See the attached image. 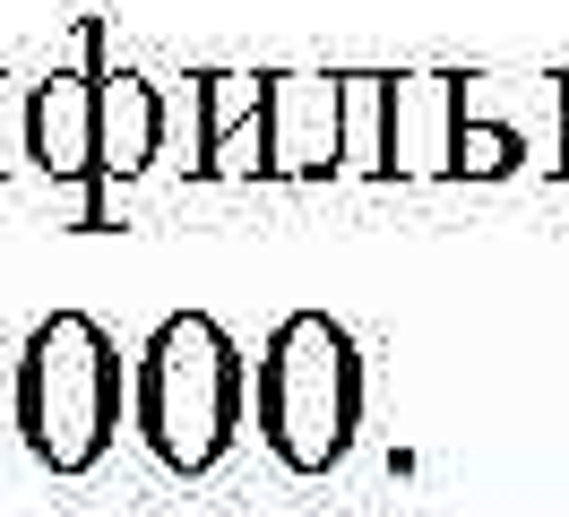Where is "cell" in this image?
<instances>
[{
	"mask_svg": "<svg viewBox=\"0 0 569 517\" xmlns=\"http://www.w3.org/2000/svg\"><path fill=\"white\" fill-rule=\"evenodd\" d=\"M139 431L147 448L199 475L224 457V440L242 431V345L216 328L208 310H173L139 354Z\"/></svg>",
	"mask_w": 569,
	"mask_h": 517,
	"instance_id": "cell-1",
	"label": "cell"
},
{
	"mask_svg": "<svg viewBox=\"0 0 569 517\" xmlns=\"http://www.w3.org/2000/svg\"><path fill=\"white\" fill-rule=\"evenodd\" d=\"M121 422V345L87 319V310H52L27 337V371H18V431L43 466H96Z\"/></svg>",
	"mask_w": 569,
	"mask_h": 517,
	"instance_id": "cell-2",
	"label": "cell"
},
{
	"mask_svg": "<svg viewBox=\"0 0 569 517\" xmlns=\"http://www.w3.org/2000/svg\"><path fill=\"white\" fill-rule=\"evenodd\" d=\"M362 414V362L346 328L320 319V310H293L277 337H268V362H259V422H268V448L284 466L320 475L328 457H346Z\"/></svg>",
	"mask_w": 569,
	"mask_h": 517,
	"instance_id": "cell-3",
	"label": "cell"
},
{
	"mask_svg": "<svg viewBox=\"0 0 569 517\" xmlns=\"http://www.w3.org/2000/svg\"><path fill=\"white\" fill-rule=\"evenodd\" d=\"M458 121H466L458 78H406V87H389V130H380L389 147H380V165L389 172H449Z\"/></svg>",
	"mask_w": 569,
	"mask_h": 517,
	"instance_id": "cell-4",
	"label": "cell"
},
{
	"mask_svg": "<svg viewBox=\"0 0 569 517\" xmlns=\"http://www.w3.org/2000/svg\"><path fill=\"white\" fill-rule=\"evenodd\" d=\"M268 121H277V165H337V87L320 78H277L268 87Z\"/></svg>",
	"mask_w": 569,
	"mask_h": 517,
	"instance_id": "cell-5",
	"label": "cell"
},
{
	"mask_svg": "<svg viewBox=\"0 0 569 517\" xmlns=\"http://www.w3.org/2000/svg\"><path fill=\"white\" fill-rule=\"evenodd\" d=\"M96 121H104V138H96V165L104 172H139L147 156H156V87L147 78H96Z\"/></svg>",
	"mask_w": 569,
	"mask_h": 517,
	"instance_id": "cell-6",
	"label": "cell"
},
{
	"mask_svg": "<svg viewBox=\"0 0 569 517\" xmlns=\"http://www.w3.org/2000/svg\"><path fill=\"white\" fill-rule=\"evenodd\" d=\"M87 112H96V87H87V78H52V87H43V103H36V156L43 165L78 172L96 156V147H87Z\"/></svg>",
	"mask_w": 569,
	"mask_h": 517,
	"instance_id": "cell-7",
	"label": "cell"
},
{
	"mask_svg": "<svg viewBox=\"0 0 569 517\" xmlns=\"http://www.w3.org/2000/svg\"><path fill=\"white\" fill-rule=\"evenodd\" d=\"M509 156H518V130L458 121V156H449V172H509Z\"/></svg>",
	"mask_w": 569,
	"mask_h": 517,
	"instance_id": "cell-8",
	"label": "cell"
},
{
	"mask_svg": "<svg viewBox=\"0 0 569 517\" xmlns=\"http://www.w3.org/2000/svg\"><path fill=\"white\" fill-rule=\"evenodd\" d=\"M561 112H569V103H561ZM561 147H569V130H561Z\"/></svg>",
	"mask_w": 569,
	"mask_h": 517,
	"instance_id": "cell-9",
	"label": "cell"
}]
</instances>
